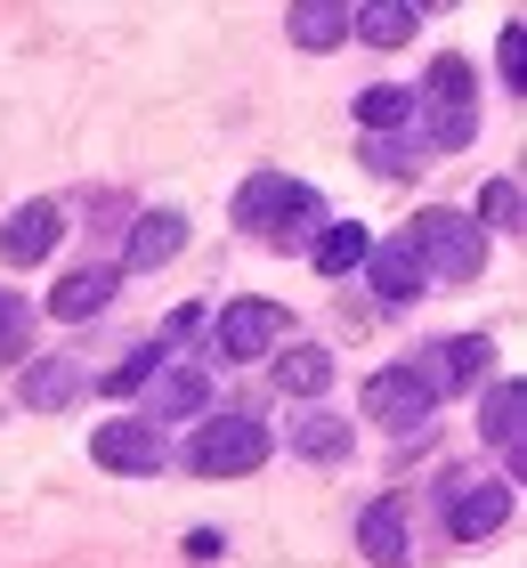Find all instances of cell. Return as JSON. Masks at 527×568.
<instances>
[{
  "label": "cell",
  "mask_w": 527,
  "mask_h": 568,
  "mask_svg": "<svg viewBox=\"0 0 527 568\" xmlns=\"http://www.w3.org/2000/svg\"><path fill=\"white\" fill-rule=\"evenodd\" d=\"M504 520H511V487H495V479H463L455 487V511H446L455 545H487Z\"/></svg>",
  "instance_id": "ba28073f"
},
{
  "label": "cell",
  "mask_w": 527,
  "mask_h": 568,
  "mask_svg": "<svg viewBox=\"0 0 527 568\" xmlns=\"http://www.w3.org/2000/svg\"><path fill=\"white\" fill-rule=\"evenodd\" d=\"M406 244H414L422 276H446V284H470V276L487 268V236L463 212H446V203H430V212L406 227Z\"/></svg>",
  "instance_id": "6da1fadb"
},
{
  "label": "cell",
  "mask_w": 527,
  "mask_h": 568,
  "mask_svg": "<svg viewBox=\"0 0 527 568\" xmlns=\"http://www.w3.org/2000/svg\"><path fill=\"white\" fill-rule=\"evenodd\" d=\"M487 236V227H519V179H487L479 187V220H470Z\"/></svg>",
  "instance_id": "603a6c76"
},
{
  "label": "cell",
  "mask_w": 527,
  "mask_h": 568,
  "mask_svg": "<svg viewBox=\"0 0 527 568\" xmlns=\"http://www.w3.org/2000/svg\"><path fill=\"white\" fill-rule=\"evenodd\" d=\"M365 276H374V293H382V301H414V293H422V261H414V244H406V236H389V244L365 252Z\"/></svg>",
  "instance_id": "4fadbf2b"
},
{
  "label": "cell",
  "mask_w": 527,
  "mask_h": 568,
  "mask_svg": "<svg viewBox=\"0 0 527 568\" xmlns=\"http://www.w3.org/2000/svg\"><path fill=\"white\" fill-rule=\"evenodd\" d=\"M188 463H195L203 479H244V471H260V463H268V430H260L252 415L203 423V430H195V447H188Z\"/></svg>",
  "instance_id": "3957f363"
},
{
  "label": "cell",
  "mask_w": 527,
  "mask_h": 568,
  "mask_svg": "<svg viewBox=\"0 0 527 568\" xmlns=\"http://www.w3.org/2000/svg\"><path fill=\"white\" fill-rule=\"evenodd\" d=\"M82 390V366L73 357H33V374H24V406H65Z\"/></svg>",
  "instance_id": "ffe728a7"
},
{
  "label": "cell",
  "mask_w": 527,
  "mask_h": 568,
  "mask_svg": "<svg viewBox=\"0 0 527 568\" xmlns=\"http://www.w3.org/2000/svg\"><path fill=\"white\" fill-rule=\"evenodd\" d=\"M487 357H495L487 333H455V342L430 349V366H422V374H430V390L446 398V390H470V382H487Z\"/></svg>",
  "instance_id": "30bf717a"
},
{
  "label": "cell",
  "mask_w": 527,
  "mask_h": 568,
  "mask_svg": "<svg viewBox=\"0 0 527 568\" xmlns=\"http://www.w3.org/2000/svg\"><path fill=\"white\" fill-rule=\"evenodd\" d=\"M58 236H65V212H58V203H17L9 227H0V261L33 268V261H49V252H58Z\"/></svg>",
  "instance_id": "52a82bcc"
},
{
  "label": "cell",
  "mask_w": 527,
  "mask_h": 568,
  "mask_svg": "<svg viewBox=\"0 0 527 568\" xmlns=\"http://www.w3.org/2000/svg\"><path fill=\"white\" fill-rule=\"evenodd\" d=\"M24 342H33V308L24 293H0V357H24Z\"/></svg>",
  "instance_id": "484cf974"
},
{
  "label": "cell",
  "mask_w": 527,
  "mask_h": 568,
  "mask_svg": "<svg viewBox=\"0 0 527 568\" xmlns=\"http://www.w3.org/2000/svg\"><path fill=\"white\" fill-rule=\"evenodd\" d=\"M365 252H374V236H365L357 220H333L325 236H316V268H325V276H349V268H365Z\"/></svg>",
  "instance_id": "e0dca14e"
},
{
  "label": "cell",
  "mask_w": 527,
  "mask_h": 568,
  "mask_svg": "<svg viewBox=\"0 0 527 568\" xmlns=\"http://www.w3.org/2000/svg\"><path fill=\"white\" fill-rule=\"evenodd\" d=\"M90 455L105 463V471H163V430H154L146 415L139 423H98Z\"/></svg>",
  "instance_id": "9c48e42d"
},
{
  "label": "cell",
  "mask_w": 527,
  "mask_h": 568,
  "mask_svg": "<svg viewBox=\"0 0 527 568\" xmlns=\"http://www.w3.org/2000/svg\"><path fill=\"white\" fill-rule=\"evenodd\" d=\"M301 455H316V463H333V455H349V423H341V415H308L301 430Z\"/></svg>",
  "instance_id": "cb8c5ba5"
},
{
  "label": "cell",
  "mask_w": 527,
  "mask_h": 568,
  "mask_svg": "<svg viewBox=\"0 0 527 568\" xmlns=\"http://www.w3.org/2000/svg\"><path fill=\"white\" fill-rule=\"evenodd\" d=\"M154 366H163V349H130L122 366H105V374H98V390H105V398H130V390H139V382H146Z\"/></svg>",
  "instance_id": "d4e9b609"
},
{
  "label": "cell",
  "mask_w": 527,
  "mask_h": 568,
  "mask_svg": "<svg viewBox=\"0 0 527 568\" xmlns=\"http://www.w3.org/2000/svg\"><path fill=\"white\" fill-rule=\"evenodd\" d=\"M470 131H479V106H470V65L463 58H438L430 65V146H470Z\"/></svg>",
  "instance_id": "5b68a950"
},
{
  "label": "cell",
  "mask_w": 527,
  "mask_h": 568,
  "mask_svg": "<svg viewBox=\"0 0 527 568\" xmlns=\"http://www.w3.org/2000/svg\"><path fill=\"white\" fill-rule=\"evenodd\" d=\"M365 415H374V423H389V430L430 423V415H438L430 374H422V366H382V374H365Z\"/></svg>",
  "instance_id": "277c9868"
},
{
  "label": "cell",
  "mask_w": 527,
  "mask_h": 568,
  "mask_svg": "<svg viewBox=\"0 0 527 568\" xmlns=\"http://www.w3.org/2000/svg\"><path fill=\"white\" fill-rule=\"evenodd\" d=\"M349 33L374 41V49H398L422 33V9H406V0H365V9H349Z\"/></svg>",
  "instance_id": "5bb4252c"
},
{
  "label": "cell",
  "mask_w": 527,
  "mask_h": 568,
  "mask_svg": "<svg viewBox=\"0 0 527 568\" xmlns=\"http://www.w3.org/2000/svg\"><path fill=\"white\" fill-rule=\"evenodd\" d=\"M211 333H220V357H227V366H244V357H268V349L284 342V308H276V301H227Z\"/></svg>",
  "instance_id": "8992f818"
},
{
  "label": "cell",
  "mask_w": 527,
  "mask_h": 568,
  "mask_svg": "<svg viewBox=\"0 0 527 568\" xmlns=\"http://www.w3.org/2000/svg\"><path fill=\"white\" fill-rule=\"evenodd\" d=\"M203 406H211V382L195 374V366H171L163 374V390H154V430H163V423H188V415H203Z\"/></svg>",
  "instance_id": "2e32d148"
},
{
  "label": "cell",
  "mask_w": 527,
  "mask_h": 568,
  "mask_svg": "<svg viewBox=\"0 0 527 568\" xmlns=\"http://www.w3.org/2000/svg\"><path fill=\"white\" fill-rule=\"evenodd\" d=\"M406 114H414V90H398V82L357 90V122H365V131H398Z\"/></svg>",
  "instance_id": "7402d4cb"
},
{
  "label": "cell",
  "mask_w": 527,
  "mask_h": 568,
  "mask_svg": "<svg viewBox=\"0 0 527 568\" xmlns=\"http://www.w3.org/2000/svg\"><path fill=\"white\" fill-rule=\"evenodd\" d=\"M495 65H504L511 90H527V24H504V41H495Z\"/></svg>",
  "instance_id": "4316f807"
},
{
  "label": "cell",
  "mask_w": 527,
  "mask_h": 568,
  "mask_svg": "<svg viewBox=\"0 0 527 568\" xmlns=\"http://www.w3.org/2000/svg\"><path fill=\"white\" fill-rule=\"evenodd\" d=\"M179 244H188V220L179 212H146L139 227H130V244H122V268H163V261H179Z\"/></svg>",
  "instance_id": "8fae6325"
},
{
  "label": "cell",
  "mask_w": 527,
  "mask_h": 568,
  "mask_svg": "<svg viewBox=\"0 0 527 568\" xmlns=\"http://www.w3.org/2000/svg\"><path fill=\"white\" fill-rule=\"evenodd\" d=\"M276 382H284V398H316V390L333 382V357L316 349V342H301V349L276 357Z\"/></svg>",
  "instance_id": "d6986e66"
},
{
  "label": "cell",
  "mask_w": 527,
  "mask_h": 568,
  "mask_svg": "<svg viewBox=\"0 0 527 568\" xmlns=\"http://www.w3.org/2000/svg\"><path fill=\"white\" fill-rule=\"evenodd\" d=\"M519 415H527V390H519V382H495V390L479 398V430L504 438L511 455H519Z\"/></svg>",
  "instance_id": "44dd1931"
},
{
  "label": "cell",
  "mask_w": 527,
  "mask_h": 568,
  "mask_svg": "<svg viewBox=\"0 0 527 568\" xmlns=\"http://www.w3.org/2000/svg\"><path fill=\"white\" fill-rule=\"evenodd\" d=\"M301 220H316V187H301L293 171H252V179H244V195H235V227L293 236Z\"/></svg>",
  "instance_id": "7a4b0ae2"
},
{
  "label": "cell",
  "mask_w": 527,
  "mask_h": 568,
  "mask_svg": "<svg viewBox=\"0 0 527 568\" xmlns=\"http://www.w3.org/2000/svg\"><path fill=\"white\" fill-rule=\"evenodd\" d=\"M357 552L382 560V568L406 560V504H398V496H374V504L357 511Z\"/></svg>",
  "instance_id": "7c38bea8"
},
{
  "label": "cell",
  "mask_w": 527,
  "mask_h": 568,
  "mask_svg": "<svg viewBox=\"0 0 527 568\" xmlns=\"http://www.w3.org/2000/svg\"><path fill=\"white\" fill-rule=\"evenodd\" d=\"M114 301V268H73L58 293H49V317H65V325H82V317H98V308Z\"/></svg>",
  "instance_id": "9a60e30c"
},
{
  "label": "cell",
  "mask_w": 527,
  "mask_h": 568,
  "mask_svg": "<svg viewBox=\"0 0 527 568\" xmlns=\"http://www.w3.org/2000/svg\"><path fill=\"white\" fill-rule=\"evenodd\" d=\"M284 33H293L301 49H333L341 33H349V9H333V0H301V9L284 17Z\"/></svg>",
  "instance_id": "ac0fdd59"
}]
</instances>
